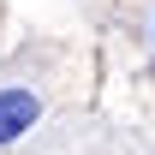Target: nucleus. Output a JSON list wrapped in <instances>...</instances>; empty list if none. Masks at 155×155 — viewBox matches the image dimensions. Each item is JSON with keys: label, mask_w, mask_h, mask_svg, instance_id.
<instances>
[{"label": "nucleus", "mask_w": 155, "mask_h": 155, "mask_svg": "<svg viewBox=\"0 0 155 155\" xmlns=\"http://www.w3.org/2000/svg\"><path fill=\"white\" fill-rule=\"evenodd\" d=\"M36 114H42V101L24 90V84H12V90H0V149L6 143H18L30 125H36Z\"/></svg>", "instance_id": "nucleus-1"}]
</instances>
